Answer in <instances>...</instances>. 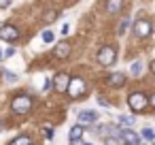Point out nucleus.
Returning a JSON list of instances; mask_svg holds the SVG:
<instances>
[{
	"instance_id": "1",
	"label": "nucleus",
	"mask_w": 155,
	"mask_h": 145,
	"mask_svg": "<svg viewBox=\"0 0 155 145\" xmlns=\"http://www.w3.org/2000/svg\"><path fill=\"white\" fill-rule=\"evenodd\" d=\"M127 107H130L134 113L144 111V109L149 107V98H147V94H142V92H132V94L127 96Z\"/></svg>"
},
{
	"instance_id": "2",
	"label": "nucleus",
	"mask_w": 155,
	"mask_h": 145,
	"mask_svg": "<svg viewBox=\"0 0 155 145\" xmlns=\"http://www.w3.org/2000/svg\"><path fill=\"white\" fill-rule=\"evenodd\" d=\"M11 109H13V113H17V115H26V113L32 109V98L26 96V94H19V96L13 98Z\"/></svg>"
},
{
	"instance_id": "3",
	"label": "nucleus",
	"mask_w": 155,
	"mask_h": 145,
	"mask_svg": "<svg viewBox=\"0 0 155 145\" xmlns=\"http://www.w3.org/2000/svg\"><path fill=\"white\" fill-rule=\"evenodd\" d=\"M87 90V83L83 77H72L70 79V85H68V96L70 98H81Z\"/></svg>"
},
{
	"instance_id": "4",
	"label": "nucleus",
	"mask_w": 155,
	"mask_h": 145,
	"mask_svg": "<svg viewBox=\"0 0 155 145\" xmlns=\"http://www.w3.org/2000/svg\"><path fill=\"white\" fill-rule=\"evenodd\" d=\"M115 60H117V51H115L113 45H104V47H100V51H98V62H100L102 66H110Z\"/></svg>"
},
{
	"instance_id": "5",
	"label": "nucleus",
	"mask_w": 155,
	"mask_h": 145,
	"mask_svg": "<svg viewBox=\"0 0 155 145\" xmlns=\"http://www.w3.org/2000/svg\"><path fill=\"white\" fill-rule=\"evenodd\" d=\"M151 32H153V26H151L149 19H138V22H134V36L147 39V36H151Z\"/></svg>"
},
{
	"instance_id": "6",
	"label": "nucleus",
	"mask_w": 155,
	"mask_h": 145,
	"mask_svg": "<svg viewBox=\"0 0 155 145\" xmlns=\"http://www.w3.org/2000/svg\"><path fill=\"white\" fill-rule=\"evenodd\" d=\"M70 75H66V73H58L55 77H53V90L55 92H60V94H64V92H68V85H70Z\"/></svg>"
},
{
	"instance_id": "7",
	"label": "nucleus",
	"mask_w": 155,
	"mask_h": 145,
	"mask_svg": "<svg viewBox=\"0 0 155 145\" xmlns=\"http://www.w3.org/2000/svg\"><path fill=\"white\" fill-rule=\"evenodd\" d=\"M119 141L125 143V145H140L138 134H136L134 130H130V128H121V130H119Z\"/></svg>"
},
{
	"instance_id": "8",
	"label": "nucleus",
	"mask_w": 155,
	"mask_h": 145,
	"mask_svg": "<svg viewBox=\"0 0 155 145\" xmlns=\"http://www.w3.org/2000/svg\"><path fill=\"white\" fill-rule=\"evenodd\" d=\"M0 39H2V41H17L19 39V28H15L11 24L0 26Z\"/></svg>"
},
{
	"instance_id": "9",
	"label": "nucleus",
	"mask_w": 155,
	"mask_h": 145,
	"mask_svg": "<svg viewBox=\"0 0 155 145\" xmlns=\"http://www.w3.org/2000/svg\"><path fill=\"white\" fill-rule=\"evenodd\" d=\"M125 75L123 73H110L108 77H106V83L110 85V88H123L125 85Z\"/></svg>"
},
{
	"instance_id": "10",
	"label": "nucleus",
	"mask_w": 155,
	"mask_h": 145,
	"mask_svg": "<svg viewBox=\"0 0 155 145\" xmlns=\"http://www.w3.org/2000/svg\"><path fill=\"white\" fill-rule=\"evenodd\" d=\"M98 119V113L96 111H91V109H87V111H81L79 113V124H83V126H89V124H94Z\"/></svg>"
},
{
	"instance_id": "11",
	"label": "nucleus",
	"mask_w": 155,
	"mask_h": 145,
	"mask_svg": "<svg viewBox=\"0 0 155 145\" xmlns=\"http://www.w3.org/2000/svg\"><path fill=\"white\" fill-rule=\"evenodd\" d=\"M53 56L55 58H60V60H64V58H68L70 56V45L64 41V43H58L55 45V49H53Z\"/></svg>"
},
{
	"instance_id": "12",
	"label": "nucleus",
	"mask_w": 155,
	"mask_h": 145,
	"mask_svg": "<svg viewBox=\"0 0 155 145\" xmlns=\"http://www.w3.org/2000/svg\"><path fill=\"white\" fill-rule=\"evenodd\" d=\"M83 132H85V126H83V124H77V126H72V128H70V134H68L70 143H72V145H77V141L83 136Z\"/></svg>"
},
{
	"instance_id": "13",
	"label": "nucleus",
	"mask_w": 155,
	"mask_h": 145,
	"mask_svg": "<svg viewBox=\"0 0 155 145\" xmlns=\"http://www.w3.org/2000/svg\"><path fill=\"white\" fill-rule=\"evenodd\" d=\"M123 9V0H106V13H119Z\"/></svg>"
},
{
	"instance_id": "14",
	"label": "nucleus",
	"mask_w": 155,
	"mask_h": 145,
	"mask_svg": "<svg viewBox=\"0 0 155 145\" xmlns=\"http://www.w3.org/2000/svg\"><path fill=\"white\" fill-rule=\"evenodd\" d=\"M134 122H136V115H119L117 117V124L123 126V128H132Z\"/></svg>"
},
{
	"instance_id": "15",
	"label": "nucleus",
	"mask_w": 155,
	"mask_h": 145,
	"mask_svg": "<svg viewBox=\"0 0 155 145\" xmlns=\"http://www.w3.org/2000/svg\"><path fill=\"white\" fill-rule=\"evenodd\" d=\"M11 145H32V139H30L28 134H21V136H17L15 141H11Z\"/></svg>"
},
{
	"instance_id": "16",
	"label": "nucleus",
	"mask_w": 155,
	"mask_h": 145,
	"mask_svg": "<svg viewBox=\"0 0 155 145\" xmlns=\"http://www.w3.org/2000/svg\"><path fill=\"white\" fill-rule=\"evenodd\" d=\"M130 73L134 75V77H140V73H142V62H132V66H130Z\"/></svg>"
},
{
	"instance_id": "17",
	"label": "nucleus",
	"mask_w": 155,
	"mask_h": 145,
	"mask_svg": "<svg viewBox=\"0 0 155 145\" xmlns=\"http://www.w3.org/2000/svg\"><path fill=\"white\" fill-rule=\"evenodd\" d=\"M55 19H58V11H49V13L43 15V22H45V24H51V22H55Z\"/></svg>"
},
{
	"instance_id": "18",
	"label": "nucleus",
	"mask_w": 155,
	"mask_h": 145,
	"mask_svg": "<svg viewBox=\"0 0 155 145\" xmlns=\"http://www.w3.org/2000/svg\"><path fill=\"white\" fill-rule=\"evenodd\" d=\"M127 26H130V17H123V19H121V24H119V34H125Z\"/></svg>"
},
{
	"instance_id": "19",
	"label": "nucleus",
	"mask_w": 155,
	"mask_h": 145,
	"mask_svg": "<svg viewBox=\"0 0 155 145\" xmlns=\"http://www.w3.org/2000/svg\"><path fill=\"white\" fill-rule=\"evenodd\" d=\"M53 39H55V34L51 30H43V41L45 43H53Z\"/></svg>"
},
{
	"instance_id": "20",
	"label": "nucleus",
	"mask_w": 155,
	"mask_h": 145,
	"mask_svg": "<svg viewBox=\"0 0 155 145\" xmlns=\"http://www.w3.org/2000/svg\"><path fill=\"white\" fill-rule=\"evenodd\" d=\"M142 136H144L147 141H153V139H155V130H151V128H144V130H142Z\"/></svg>"
},
{
	"instance_id": "21",
	"label": "nucleus",
	"mask_w": 155,
	"mask_h": 145,
	"mask_svg": "<svg viewBox=\"0 0 155 145\" xmlns=\"http://www.w3.org/2000/svg\"><path fill=\"white\" fill-rule=\"evenodd\" d=\"M2 75H5V77H7V81H15V79H17V75H13V73H11V71H5V73H2Z\"/></svg>"
},
{
	"instance_id": "22",
	"label": "nucleus",
	"mask_w": 155,
	"mask_h": 145,
	"mask_svg": "<svg viewBox=\"0 0 155 145\" xmlns=\"http://www.w3.org/2000/svg\"><path fill=\"white\" fill-rule=\"evenodd\" d=\"M96 100H98V105H100V107H110V102H108L106 98H102V96H98Z\"/></svg>"
},
{
	"instance_id": "23",
	"label": "nucleus",
	"mask_w": 155,
	"mask_h": 145,
	"mask_svg": "<svg viewBox=\"0 0 155 145\" xmlns=\"http://www.w3.org/2000/svg\"><path fill=\"white\" fill-rule=\"evenodd\" d=\"M53 134H55V132H53V128H51V126H47V128H45V136L51 141V139H53Z\"/></svg>"
},
{
	"instance_id": "24",
	"label": "nucleus",
	"mask_w": 155,
	"mask_h": 145,
	"mask_svg": "<svg viewBox=\"0 0 155 145\" xmlns=\"http://www.w3.org/2000/svg\"><path fill=\"white\" fill-rule=\"evenodd\" d=\"M51 88H53V79H47L45 85H43V90H51Z\"/></svg>"
},
{
	"instance_id": "25",
	"label": "nucleus",
	"mask_w": 155,
	"mask_h": 145,
	"mask_svg": "<svg viewBox=\"0 0 155 145\" xmlns=\"http://www.w3.org/2000/svg\"><path fill=\"white\" fill-rule=\"evenodd\" d=\"M11 2H13V0H0V9H7Z\"/></svg>"
},
{
	"instance_id": "26",
	"label": "nucleus",
	"mask_w": 155,
	"mask_h": 145,
	"mask_svg": "<svg viewBox=\"0 0 155 145\" xmlns=\"http://www.w3.org/2000/svg\"><path fill=\"white\" fill-rule=\"evenodd\" d=\"M149 107L155 109V94H151V98H149Z\"/></svg>"
},
{
	"instance_id": "27",
	"label": "nucleus",
	"mask_w": 155,
	"mask_h": 145,
	"mask_svg": "<svg viewBox=\"0 0 155 145\" xmlns=\"http://www.w3.org/2000/svg\"><path fill=\"white\" fill-rule=\"evenodd\" d=\"M13 54H15V49H13V47H9V49H7V54H5V56H7V58H11V56H13Z\"/></svg>"
},
{
	"instance_id": "28",
	"label": "nucleus",
	"mask_w": 155,
	"mask_h": 145,
	"mask_svg": "<svg viewBox=\"0 0 155 145\" xmlns=\"http://www.w3.org/2000/svg\"><path fill=\"white\" fill-rule=\"evenodd\" d=\"M151 73H153V75H155V60H153V62H151Z\"/></svg>"
},
{
	"instance_id": "29",
	"label": "nucleus",
	"mask_w": 155,
	"mask_h": 145,
	"mask_svg": "<svg viewBox=\"0 0 155 145\" xmlns=\"http://www.w3.org/2000/svg\"><path fill=\"white\" fill-rule=\"evenodd\" d=\"M140 145H149V143H140Z\"/></svg>"
},
{
	"instance_id": "30",
	"label": "nucleus",
	"mask_w": 155,
	"mask_h": 145,
	"mask_svg": "<svg viewBox=\"0 0 155 145\" xmlns=\"http://www.w3.org/2000/svg\"><path fill=\"white\" fill-rule=\"evenodd\" d=\"M0 58H2V51H0Z\"/></svg>"
},
{
	"instance_id": "31",
	"label": "nucleus",
	"mask_w": 155,
	"mask_h": 145,
	"mask_svg": "<svg viewBox=\"0 0 155 145\" xmlns=\"http://www.w3.org/2000/svg\"><path fill=\"white\" fill-rule=\"evenodd\" d=\"M0 128H2V124H0Z\"/></svg>"
}]
</instances>
